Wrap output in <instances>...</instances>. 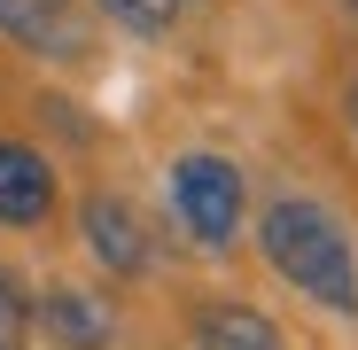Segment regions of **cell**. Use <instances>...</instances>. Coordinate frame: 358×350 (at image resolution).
Returning a JSON list of instances; mask_svg holds the SVG:
<instances>
[{"label":"cell","instance_id":"11","mask_svg":"<svg viewBox=\"0 0 358 350\" xmlns=\"http://www.w3.org/2000/svg\"><path fill=\"white\" fill-rule=\"evenodd\" d=\"M350 133H358V86H350Z\"/></svg>","mask_w":358,"mask_h":350},{"label":"cell","instance_id":"8","mask_svg":"<svg viewBox=\"0 0 358 350\" xmlns=\"http://www.w3.org/2000/svg\"><path fill=\"white\" fill-rule=\"evenodd\" d=\"M24 327H31V304H24V280L0 265V350H24Z\"/></svg>","mask_w":358,"mask_h":350},{"label":"cell","instance_id":"3","mask_svg":"<svg viewBox=\"0 0 358 350\" xmlns=\"http://www.w3.org/2000/svg\"><path fill=\"white\" fill-rule=\"evenodd\" d=\"M78 233H86V249L101 257V272H117V280H141V272L156 265V249H148V226H141V210H133L125 195H86Z\"/></svg>","mask_w":358,"mask_h":350},{"label":"cell","instance_id":"5","mask_svg":"<svg viewBox=\"0 0 358 350\" xmlns=\"http://www.w3.org/2000/svg\"><path fill=\"white\" fill-rule=\"evenodd\" d=\"M55 218V171L39 148L0 140V226H47Z\"/></svg>","mask_w":358,"mask_h":350},{"label":"cell","instance_id":"6","mask_svg":"<svg viewBox=\"0 0 358 350\" xmlns=\"http://www.w3.org/2000/svg\"><path fill=\"white\" fill-rule=\"evenodd\" d=\"M39 327H47L55 350H109L117 342V312L94 288H47L39 296Z\"/></svg>","mask_w":358,"mask_h":350},{"label":"cell","instance_id":"10","mask_svg":"<svg viewBox=\"0 0 358 350\" xmlns=\"http://www.w3.org/2000/svg\"><path fill=\"white\" fill-rule=\"evenodd\" d=\"M156 8H164V16H179V8H195V0H156Z\"/></svg>","mask_w":358,"mask_h":350},{"label":"cell","instance_id":"1","mask_svg":"<svg viewBox=\"0 0 358 350\" xmlns=\"http://www.w3.org/2000/svg\"><path fill=\"white\" fill-rule=\"evenodd\" d=\"M257 249L265 265L296 288V296H312L320 312H358V249H350V233L327 203L312 195H273L265 218H257Z\"/></svg>","mask_w":358,"mask_h":350},{"label":"cell","instance_id":"2","mask_svg":"<svg viewBox=\"0 0 358 350\" xmlns=\"http://www.w3.org/2000/svg\"><path fill=\"white\" fill-rule=\"evenodd\" d=\"M242 210H250V187H242V163H234V156L187 148L171 163V218L187 226L195 249H234Z\"/></svg>","mask_w":358,"mask_h":350},{"label":"cell","instance_id":"7","mask_svg":"<svg viewBox=\"0 0 358 350\" xmlns=\"http://www.w3.org/2000/svg\"><path fill=\"white\" fill-rule=\"evenodd\" d=\"M195 350H288V335L242 296H210L195 304Z\"/></svg>","mask_w":358,"mask_h":350},{"label":"cell","instance_id":"4","mask_svg":"<svg viewBox=\"0 0 358 350\" xmlns=\"http://www.w3.org/2000/svg\"><path fill=\"white\" fill-rule=\"evenodd\" d=\"M0 31L31 54H55V63H86L94 54V31L71 0H0Z\"/></svg>","mask_w":358,"mask_h":350},{"label":"cell","instance_id":"9","mask_svg":"<svg viewBox=\"0 0 358 350\" xmlns=\"http://www.w3.org/2000/svg\"><path fill=\"white\" fill-rule=\"evenodd\" d=\"M101 8H109V16H117V24H125V31H141V39H148V31H164V24H171V16H164V8H156V0H101Z\"/></svg>","mask_w":358,"mask_h":350}]
</instances>
